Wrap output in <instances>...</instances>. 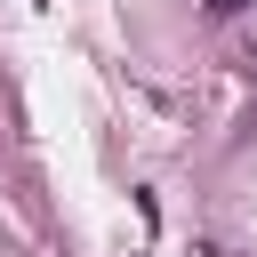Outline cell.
I'll return each instance as SVG.
<instances>
[{
	"mask_svg": "<svg viewBox=\"0 0 257 257\" xmlns=\"http://www.w3.org/2000/svg\"><path fill=\"white\" fill-rule=\"evenodd\" d=\"M209 8H217V16H233V8H249V0H209Z\"/></svg>",
	"mask_w": 257,
	"mask_h": 257,
	"instance_id": "obj_1",
	"label": "cell"
}]
</instances>
